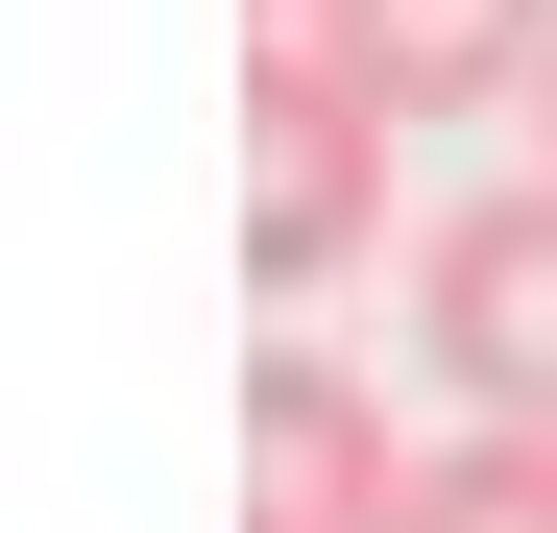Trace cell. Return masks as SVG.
Returning a JSON list of instances; mask_svg holds the SVG:
<instances>
[{"label":"cell","mask_w":557,"mask_h":533,"mask_svg":"<svg viewBox=\"0 0 557 533\" xmlns=\"http://www.w3.org/2000/svg\"><path fill=\"white\" fill-rule=\"evenodd\" d=\"M267 25H315V0H267Z\"/></svg>","instance_id":"7"},{"label":"cell","mask_w":557,"mask_h":533,"mask_svg":"<svg viewBox=\"0 0 557 533\" xmlns=\"http://www.w3.org/2000/svg\"><path fill=\"white\" fill-rule=\"evenodd\" d=\"M363 243H388V98L315 25H267V73H243V266L267 292H339Z\"/></svg>","instance_id":"1"},{"label":"cell","mask_w":557,"mask_h":533,"mask_svg":"<svg viewBox=\"0 0 557 533\" xmlns=\"http://www.w3.org/2000/svg\"><path fill=\"white\" fill-rule=\"evenodd\" d=\"M412 436H388V388L339 364V339H267L243 364V533H412Z\"/></svg>","instance_id":"3"},{"label":"cell","mask_w":557,"mask_h":533,"mask_svg":"<svg viewBox=\"0 0 557 533\" xmlns=\"http://www.w3.org/2000/svg\"><path fill=\"white\" fill-rule=\"evenodd\" d=\"M412 533H557V436H460L412 485Z\"/></svg>","instance_id":"5"},{"label":"cell","mask_w":557,"mask_h":533,"mask_svg":"<svg viewBox=\"0 0 557 533\" xmlns=\"http://www.w3.org/2000/svg\"><path fill=\"white\" fill-rule=\"evenodd\" d=\"M533 170H557V73H533Z\"/></svg>","instance_id":"6"},{"label":"cell","mask_w":557,"mask_h":533,"mask_svg":"<svg viewBox=\"0 0 557 533\" xmlns=\"http://www.w3.org/2000/svg\"><path fill=\"white\" fill-rule=\"evenodd\" d=\"M315 49H339L388 122H485V98L557 73V0H315Z\"/></svg>","instance_id":"4"},{"label":"cell","mask_w":557,"mask_h":533,"mask_svg":"<svg viewBox=\"0 0 557 533\" xmlns=\"http://www.w3.org/2000/svg\"><path fill=\"white\" fill-rule=\"evenodd\" d=\"M412 339H436L460 436H557V170H509L412 243Z\"/></svg>","instance_id":"2"}]
</instances>
